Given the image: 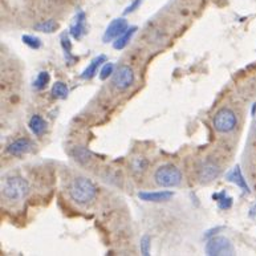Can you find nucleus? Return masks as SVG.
Masks as SVG:
<instances>
[{
    "instance_id": "12",
    "label": "nucleus",
    "mask_w": 256,
    "mask_h": 256,
    "mask_svg": "<svg viewBox=\"0 0 256 256\" xmlns=\"http://www.w3.org/2000/svg\"><path fill=\"white\" fill-rule=\"evenodd\" d=\"M105 62H106V56L105 54H100V56L94 58L92 62H89L88 66L80 74V77L82 80H90V78L96 76V73L98 72V68L101 65L105 64Z\"/></svg>"
},
{
    "instance_id": "9",
    "label": "nucleus",
    "mask_w": 256,
    "mask_h": 256,
    "mask_svg": "<svg viewBox=\"0 0 256 256\" xmlns=\"http://www.w3.org/2000/svg\"><path fill=\"white\" fill-rule=\"evenodd\" d=\"M34 149V144L30 138H19L7 146V153L14 157H22L31 153Z\"/></svg>"
},
{
    "instance_id": "21",
    "label": "nucleus",
    "mask_w": 256,
    "mask_h": 256,
    "mask_svg": "<svg viewBox=\"0 0 256 256\" xmlns=\"http://www.w3.org/2000/svg\"><path fill=\"white\" fill-rule=\"evenodd\" d=\"M22 40H23V42L26 44L27 46H30L31 50H40L42 46V40L38 38H36V36H32V34H23L22 36Z\"/></svg>"
},
{
    "instance_id": "16",
    "label": "nucleus",
    "mask_w": 256,
    "mask_h": 256,
    "mask_svg": "<svg viewBox=\"0 0 256 256\" xmlns=\"http://www.w3.org/2000/svg\"><path fill=\"white\" fill-rule=\"evenodd\" d=\"M136 32H137V27H130L128 28L126 31L124 32L121 36H118V38H116V42H113V46H114V50H124L125 46H128L130 42V40L133 38V36L136 34Z\"/></svg>"
},
{
    "instance_id": "19",
    "label": "nucleus",
    "mask_w": 256,
    "mask_h": 256,
    "mask_svg": "<svg viewBox=\"0 0 256 256\" xmlns=\"http://www.w3.org/2000/svg\"><path fill=\"white\" fill-rule=\"evenodd\" d=\"M34 28V31L42 32V34H54V32L58 28V22H54V19H48L42 20V22L38 23Z\"/></svg>"
},
{
    "instance_id": "26",
    "label": "nucleus",
    "mask_w": 256,
    "mask_h": 256,
    "mask_svg": "<svg viewBox=\"0 0 256 256\" xmlns=\"http://www.w3.org/2000/svg\"><path fill=\"white\" fill-rule=\"evenodd\" d=\"M144 3V0H133L132 3L128 6L126 8H125V11H124V15H129V14H132V12H134L136 10H138L140 8V6Z\"/></svg>"
},
{
    "instance_id": "2",
    "label": "nucleus",
    "mask_w": 256,
    "mask_h": 256,
    "mask_svg": "<svg viewBox=\"0 0 256 256\" xmlns=\"http://www.w3.org/2000/svg\"><path fill=\"white\" fill-rule=\"evenodd\" d=\"M28 192H30V184L23 176H8L2 184V195L7 200H11V202L23 200L28 195Z\"/></svg>"
},
{
    "instance_id": "14",
    "label": "nucleus",
    "mask_w": 256,
    "mask_h": 256,
    "mask_svg": "<svg viewBox=\"0 0 256 256\" xmlns=\"http://www.w3.org/2000/svg\"><path fill=\"white\" fill-rule=\"evenodd\" d=\"M226 178H227V180H230V182H232V184H235L240 188H243V192H250L248 186H247V184H246V180L243 178V176H242V172H240V168H239V166L234 168L226 176Z\"/></svg>"
},
{
    "instance_id": "3",
    "label": "nucleus",
    "mask_w": 256,
    "mask_h": 256,
    "mask_svg": "<svg viewBox=\"0 0 256 256\" xmlns=\"http://www.w3.org/2000/svg\"><path fill=\"white\" fill-rule=\"evenodd\" d=\"M154 180L160 188H176L182 182V172L174 164H162L154 172Z\"/></svg>"
},
{
    "instance_id": "22",
    "label": "nucleus",
    "mask_w": 256,
    "mask_h": 256,
    "mask_svg": "<svg viewBox=\"0 0 256 256\" xmlns=\"http://www.w3.org/2000/svg\"><path fill=\"white\" fill-rule=\"evenodd\" d=\"M148 164H149V162H148L146 158H134L133 162H132V168H133V170L136 172H144L146 170V168H148Z\"/></svg>"
},
{
    "instance_id": "23",
    "label": "nucleus",
    "mask_w": 256,
    "mask_h": 256,
    "mask_svg": "<svg viewBox=\"0 0 256 256\" xmlns=\"http://www.w3.org/2000/svg\"><path fill=\"white\" fill-rule=\"evenodd\" d=\"M113 73H114V64L113 62H105L101 70H100V78L106 80V78H109V76H113Z\"/></svg>"
},
{
    "instance_id": "5",
    "label": "nucleus",
    "mask_w": 256,
    "mask_h": 256,
    "mask_svg": "<svg viewBox=\"0 0 256 256\" xmlns=\"http://www.w3.org/2000/svg\"><path fill=\"white\" fill-rule=\"evenodd\" d=\"M134 81H136V74H134L133 68L126 64L120 65L112 77V84L120 92L129 89L134 84Z\"/></svg>"
},
{
    "instance_id": "20",
    "label": "nucleus",
    "mask_w": 256,
    "mask_h": 256,
    "mask_svg": "<svg viewBox=\"0 0 256 256\" xmlns=\"http://www.w3.org/2000/svg\"><path fill=\"white\" fill-rule=\"evenodd\" d=\"M50 73L46 72V70H42V72H40L36 76V78H34V90H44V89L48 86V84H50Z\"/></svg>"
},
{
    "instance_id": "10",
    "label": "nucleus",
    "mask_w": 256,
    "mask_h": 256,
    "mask_svg": "<svg viewBox=\"0 0 256 256\" xmlns=\"http://www.w3.org/2000/svg\"><path fill=\"white\" fill-rule=\"evenodd\" d=\"M69 34L74 40H81L86 34V15L84 11H78L76 14L74 22L70 26Z\"/></svg>"
},
{
    "instance_id": "15",
    "label": "nucleus",
    "mask_w": 256,
    "mask_h": 256,
    "mask_svg": "<svg viewBox=\"0 0 256 256\" xmlns=\"http://www.w3.org/2000/svg\"><path fill=\"white\" fill-rule=\"evenodd\" d=\"M60 40H62V50H64L65 62H68L69 65L74 64V62L78 60V58H76V56L72 54V42H70V38H69V36L66 34H62Z\"/></svg>"
},
{
    "instance_id": "11",
    "label": "nucleus",
    "mask_w": 256,
    "mask_h": 256,
    "mask_svg": "<svg viewBox=\"0 0 256 256\" xmlns=\"http://www.w3.org/2000/svg\"><path fill=\"white\" fill-rule=\"evenodd\" d=\"M174 196V192H168V190H162V192H138V198L144 200V202H168Z\"/></svg>"
},
{
    "instance_id": "6",
    "label": "nucleus",
    "mask_w": 256,
    "mask_h": 256,
    "mask_svg": "<svg viewBox=\"0 0 256 256\" xmlns=\"http://www.w3.org/2000/svg\"><path fill=\"white\" fill-rule=\"evenodd\" d=\"M204 251L208 256H224L232 255V243L226 236H212L206 243Z\"/></svg>"
},
{
    "instance_id": "24",
    "label": "nucleus",
    "mask_w": 256,
    "mask_h": 256,
    "mask_svg": "<svg viewBox=\"0 0 256 256\" xmlns=\"http://www.w3.org/2000/svg\"><path fill=\"white\" fill-rule=\"evenodd\" d=\"M140 250H141L142 255H150V250H152V239H150V236L145 235V236L142 238L141 242H140Z\"/></svg>"
},
{
    "instance_id": "17",
    "label": "nucleus",
    "mask_w": 256,
    "mask_h": 256,
    "mask_svg": "<svg viewBox=\"0 0 256 256\" xmlns=\"http://www.w3.org/2000/svg\"><path fill=\"white\" fill-rule=\"evenodd\" d=\"M50 94L54 98L58 100H65L69 94V88L68 85L62 82V81H56L52 86V90H50Z\"/></svg>"
},
{
    "instance_id": "18",
    "label": "nucleus",
    "mask_w": 256,
    "mask_h": 256,
    "mask_svg": "<svg viewBox=\"0 0 256 256\" xmlns=\"http://www.w3.org/2000/svg\"><path fill=\"white\" fill-rule=\"evenodd\" d=\"M212 199L216 200V204L220 210H228L232 207V198L230 196V195L226 194V192H215L212 194Z\"/></svg>"
},
{
    "instance_id": "13",
    "label": "nucleus",
    "mask_w": 256,
    "mask_h": 256,
    "mask_svg": "<svg viewBox=\"0 0 256 256\" xmlns=\"http://www.w3.org/2000/svg\"><path fill=\"white\" fill-rule=\"evenodd\" d=\"M28 126H30V129H31L32 134H34V137H42L46 132L48 124H46V121L42 118V116L34 114L31 117V120H30V122H28Z\"/></svg>"
},
{
    "instance_id": "25",
    "label": "nucleus",
    "mask_w": 256,
    "mask_h": 256,
    "mask_svg": "<svg viewBox=\"0 0 256 256\" xmlns=\"http://www.w3.org/2000/svg\"><path fill=\"white\" fill-rule=\"evenodd\" d=\"M73 154H74V158L78 162H88L90 160V153L84 148H77V149H74Z\"/></svg>"
},
{
    "instance_id": "1",
    "label": "nucleus",
    "mask_w": 256,
    "mask_h": 256,
    "mask_svg": "<svg viewBox=\"0 0 256 256\" xmlns=\"http://www.w3.org/2000/svg\"><path fill=\"white\" fill-rule=\"evenodd\" d=\"M69 196L81 206L89 204L97 196V188L92 180L85 176H77L69 186Z\"/></svg>"
},
{
    "instance_id": "4",
    "label": "nucleus",
    "mask_w": 256,
    "mask_h": 256,
    "mask_svg": "<svg viewBox=\"0 0 256 256\" xmlns=\"http://www.w3.org/2000/svg\"><path fill=\"white\" fill-rule=\"evenodd\" d=\"M212 125L215 130L219 133H231L236 129L238 126V117L235 112L230 108H220L216 113H215L214 118H212Z\"/></svg>"
},
{
    "instance_id": "8",
    "label": "nucleus",
    "mask_w": 256,
    "mask_h": 256,
    "mask_svg": "<svg viewBox=\"0 0 256 256\" xmlns=\"http://www.w3.org/2000/svg\"><path fill=\"white\" fill-rule=\"evenodd\" d=\"M129 28V24H128V20L124 19V18H118V19H114L105 30V34L102 36L104 42H113L116 38L121 36L124 32L126 31Z\"/></svg>"
},
{
    "instance_id": "7",
    "label": "nucleus",
    "mask_w": 256,
    "mask_h": 256,
    "mask_svg": "<svg viewBox=\"0 0 256 256\" xmlns=\"http://www.w3.org/2000/svg\"><path fill=\"white\" fill-rule=\"evenodd\" d=\"M220 166H219L214 160H203L200 166L198 168V180L200 184H211L212 180H215L220 176Z\"/></svg>"
}]
</instances>
